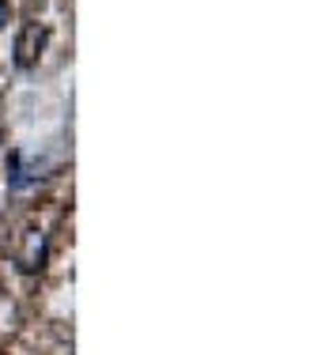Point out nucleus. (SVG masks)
I'll return each instance as SVG.
<instances>
[{"mask_svg": "<svg viewBox=\"0 0 325 355\" xmlns=\"http://www.w3.org/2000/svg\"><path fill=\"white\" fill-rule=\"evenodd\" d=\"M46 261H49V239H46V231H38V227H27L23 231V242H19V250H15V265H19V272H42L46 268Z\"/></svg>", "mask_w": 325, "mask_h": 355, "instance_id": "1", "label": "nucleus"}, {"mask_svg": "<svg viewBox=\"0 0 325 355\" xmlns=\"http://www.w3.org/2000/svg\"><path fill=\"white\" fill-rule=\"evenodd\" d=\"M46 42H49V27H46V23H27V27L19 31V38H15V69L31 72L34 64H38Z\"/></svg>", "mask_w": 325, "mask_h": 355, "instance_id": "2", "label": "nucleus"}, {"mask_svg": "<svg viewBox=\"0 0 325 355\" xmlns=\"http://www.w3.org/2000/svg\"><path fill=\"white\" fill-rule=\"evenodd\" d=\"M8 19H12V4H8V0H0V31L8 27Z\"/></svg>", "mask_w": 325, "mask_h": 355, "instance_id": "3", "label": "nucleus"}]
</instances>
